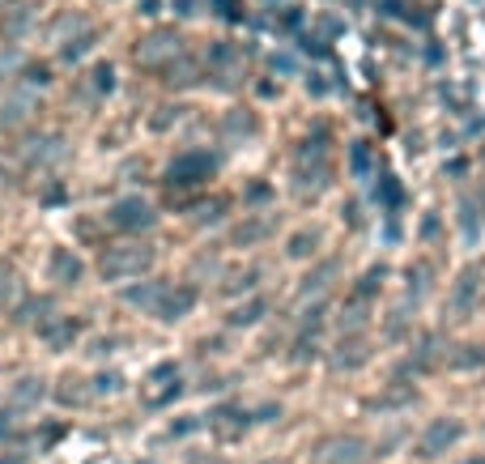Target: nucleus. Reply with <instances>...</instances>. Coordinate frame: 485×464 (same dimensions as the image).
<instances>
[{
	"label": "nucleus",
	"mask_w": 485,
	"mask_h": 464,
	"mask_svg": "<svg viewBox=\"0 0 485 464\" xmlns=\"http://www.w3.org/2000/svg\"><path fill=\"white\" fill-rule=\"evenodd\" d=\"M460 439H464V422H456V418H439V422H430V430L422 435V456H439V451L456 448Z\"/></svg>",
	"instance_id": "f257e3e1"
},
{
	"label": "nucleus",
	"mask_w": 485,
	"mask_h": 464,
	"mask_svg": "<svg viewBox=\"0 0 485 464\" xmlns=\"http://www.w3.org/2000/svg\"><path fill=\"white\" fill-rule=\"evenodd\" d=\"M112 222L120 230H141V226H153V209L141 197H124L112 205Z\"/></svg>",
	"instance_id": "f03ea898"
},
{
	"label": "nucleus",
	"mask_w": 485,
	"mask_h": 464,
	"mask_svg": "<svg viewBox=\"0 0 485 464\" xmlns=\"http://www.w3.org/2000/svg\"><path fill=\"white\" fill-rule=\"evenodd\" d=\"M213 175V158L209 154H179L170 162V183H200Z\"/></svg>",
	"instance_id": "7ed1b4c3"
},
{
	"label": "nucleus",
	"mask_w": 485,
	"mask_h": 464,
	"mask_svg": "<svg viewBox=\"0 0 485 464\" xmlns=\"http://www.w3.org/2000/svg\"><path fill=\"white\" fill-rule=\"evenodd\" d=\"M77 277H82V260H77V256H69L64 247H56V252H52V282L73 285Z\"/></svg>",
	"instance_id": "20e7f679"
},
{
	"label": "nucleus",
	"mask_w": 485,
	"mask_h": 464,
	"mask_svg": "<svg viewBox=\"0 0 485 464\" xmlns=\"http://www.w3.org/2000/svg\"><path fill=\"white\" fill-rule=\"evenodd\" d=\"M150 265V252H132V256H112V260H102V273L107 277H124V273H137V268Z\"/></svg>",
	"instance_id": "39448f33"
},
{
	"label": "nucleus",
	"mask_w": 485,
	"mask_h": 464,
	"mask_svg": "<svg viewBox=\"0 0 485 464\" xmlns=\"http://www.w3.org/2000/svg\"><path fill=\"white\" fill-rule=\"evenodd\" d=\"M192 303H196V290H179V295H167V303L158 307V315H162V320H183V315L192 311Z\"/></svg>",
	"instance_id": "423d86ee"
},
{
	"label": "nucleus",
	"mask_w": 485,
	"mask_h": 464,
	"mask_svg": "<svg viewBox=\"0 0 485 464\" xmlns=\"http://www.w3.org/2000/svg\"><path fill=\"white\" fill-rule=\"evenodd\" d=\"M464 353H456L451 358V366H477V362H485V345H460Z\"/></svg>",
	"instance_id": "0eeeda50"
},
{
	"label": "nucleus",
	"mask_w": 485,
	"mask_h": 464,
	"mask_svg": "<svg viewBox=\"0 0 485 464\" xmlns=\"http://www.w3.org/2000/svg\"><path fill=\"white\" fill-rule=\"evenodd\" d=\"M464 464H485V456H472V460H464Z\"/></svg>",
	"instance_id": "6e6552de"
}]
</instances>
